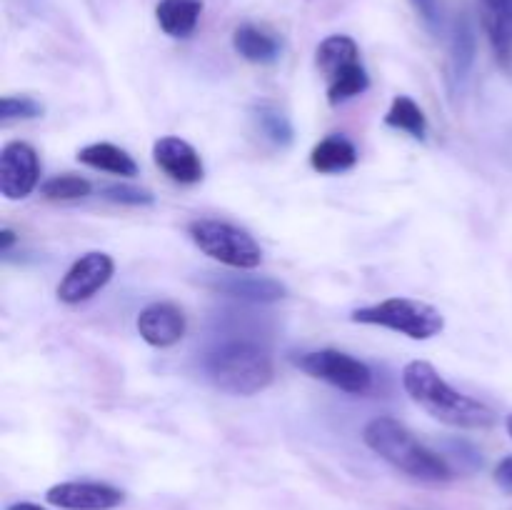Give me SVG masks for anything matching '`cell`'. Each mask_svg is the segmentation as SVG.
Segmentation results:
<instances>
[{"instance_id": "cell-1", "label": "cell", "mask_w": 512, "mask_h": 510, "mask_svg": "<svg viewBox=\"0 0 512 510\" xmlns=\"http://www.w3.org/2000/svg\"><path fill=\"white\" fill-rule=\"evenodd\" d=\"M403 388L425 413L453 428L485 430L493 428L498 415L490 405L455 390L438 370L425 360H413L403 370Z\"/></svg>"}, {"instance_id": "cell-2", "label": "cell", "mask_w": 512, "mask_h": 510, "mask_svg": "<svg viewBox=\"0 0 512 510\" xmlns=\"http://www.w3.org/2000/svg\"><path fill=\"white\" fill-rule=\"evenodd\" d=\"M363 440L385 463H390L408 478L420 480V483L440 485L455 478L453 465L445 455L435 453L428 445L420 443L403 423L388 418V415L370 420L363 430Z\"/></svg>"}, {"instance_id": "cell-3", "label": "cell", "mask_w": 512, "mask_h": 510, "mask_svg": "<svg viewBox=\"0 0 512 510\" xmlns=\"http://www.w3.org/2000/svg\"><path fill=\"white\" fill-rule=\"evenodd\" d=\"M203 373L218 390L230 395H255L273 383V358L253 338H228L203 355Z\"/></svg>"}, {"instance_id": "cell-4", "label": "cell", "mask_w": 512, "mask_h": 510, "mask_svg": "<svg viewBox=\"0 0 512 510\" xmlns=\"http://www.w3.org/2000/svg\"><path fill=\"white\" fill-rule=\"evenodd\" d=\"M353 323L380 325L413 340H430L443 333L445 318L435 305L413 298H388L375 305L353 310Z\"/></svg>"}, {"instance_id": "cell-5", "label": "cell", "mask_w": 512, "mask_h": 510, "mask_svg": "<svg viewBox=\"0 0 512 510\" xmlns=\"http://www.w3.org/2000/svg\"><path fill=\"white\" fill-rule=\"evenodd\" d=\"M188 235L200 253L228 268L253 270L263 263V250L248 230L215 218H200L188 225Z\"/></svg>"}, {"instance_id": "cell-6", "label": "cell", "mask_w": 512, "mask_h": 510, "mask_svg": "<svg viewBox=\"0 0 512 510\" xmlns=\"http://www.w3.org/2000/svg\"><path fill=\"white\" fill-rule=\"evenodd\" d=\"M298 368L310 378L330 383L333 388L345 390L350 395H365L373 388V373L363 360L343 353V350L323 348L305 353L298 358Z\"/></svg>"}, {"instance_id": "cell-7", "label": "cell", "mask_w": 512, "mask_h": 510, "mask_svg": "<svg viewBox=\"0 0 512 510\" xmlns=\"http://www.w3.org/2000/svg\"><path fill=\"white\" fill-rule=\"evenodd\" d=\"M113 273L115 263L108 253L93 250V253L80 255L58 283V300L65 305L85 303L110 283Z\"/></svg>"}, {"instance_id": "cell-8", "label": "cell", "mask_w": 512, "mask_h": 510, "mask_svg": "<svg viewBox=\"0 0 512 510\" xmlns=\"http://www.w3.org/2000/svg\"><path fill=\"white\" fill-rule=\"evenodd\" d=\"M40 160L25 140H10L0 148V195L5 200H23L38 188Z\"/></svg>"}, {"instance_id": "cell-9", "label": "cell", "mask_w": 512, "mask_h": 510, "mask_svg": "<svg viewBox=\"0 0 512 510\" xmlns=\"http://www.w3.org/2000/svg\"><path fill=\"white\" fill-rule=\"evenodd\" d=\"M45 500L60 510H115L125 503V493L115 485L95 480H68L45 493Z\"/></svg>"}, {"instance_id": "cell-10", "label": "cell", "mask_w": 512, "mask_h": 510, "mask_svg": "<svg viewBox=\"0 0 512 510\" xmlns=\"http://www.w3.org/2000/svg\"><path fill=\"white\" fill-rule=\"evenodd\" d=\"M138 333L153 348H170V345L180 343L185 335V313L175 303L168 300H158V303L145 305L138 313Z\"/></svg>"}, {"instance_id": "cell-11", "label": "cell", "mask_w": 512, "mask_h": 510, "mask_svg": "<svg viewBox=\"0 0 512 510\" xmlns=\"http://www.w3.org/2000/svg\"><path fill=\"white\" fill-rule=\"evenodd\" d=\"M153 160L170 180H175L180 185L200 183L205 175L198 150L188 140L175 138V135H165V138L155 140Z\"/></svg>"}, {"instance_id": "cell-12", "label": "cell", "mask_w": 512, "mask_h": 510, "mask_svg": "<svg viewBox=\"0 0 512 510\" xmlns=\"http://www.w3.org/2000/svg\"><path fill=\"white\" fill-rule=\"evenodd\" d=\"M210 288L248 303H275L288 295V288L280 280L265 275H213Z\"/></svg>"}, {"instance_id": "cell-13", "label": "cell", "mask_w": 512, "mask_h": 510, "mask_svg": "<svg viewBox=\"0 0 512 510\" xmlns=\"http://www.w3.org/2000/svg\"><path fill=\"white\" fill-rule=\"evenodd\" d=\"M478 5L495 55L505 68L512 70V0H478Z\"/></svg>"}, {"instance_id": "cell-14", "label": "cell", "mask_w": 512, "mask_h": 510, "mask_svg": "<svg viewBox=\"0 0 512 510\" xmlns=\"http://www.w3.org/2000/svg\"><path fill=\"white\" fill-rule=\"evenodd\" d=\"M450 43V73H453L455 83L463 85L470 78V70L475 65V55H478V38H475L473 20L468 13L455 15L448 30Z\"/></svg>"}, {"instance_id": "cell-15", "label": "cell", "mask_w": 512, "mask_h": 510, "mask_svg": "<svg viewBox=\"0 0 512 510\" xmlns=\"http://www.w3.org/2000/svg\"><path fill=\"white\" fill-rule=\"evenodd\" d=\"M233 48L248 63L268 65L280 58V40L273 33L253 23L238 25L233 33Z\"/></svg>"}, {"instance_id": "cell-16", "label": "cell", "mask_w": 512, "mask_h": 510, "mask_svg": "<svg viewBox=\"0 0 512 510\" xmlns=\"http://www.w3.org/2000/svg\"><path fill=\"white\" fill-rule=\"evenodd\" d=\"M203 3L200 0H160L155 5V18L160 30L170 38H188L198 28Z\"/></svg>"}, {"instance_id": "cell-17", "label": "cell", "mask_w": 512, "mask_h": 510, "mask_svg": "<svg viewBox=\"0 0 512 510\" xmlns=\"http://www.w3.org/2000/svg\"><path fill=\"white\" fill-rule=\"evenodd\" d=\"M78 160L88 168L105 170V173L120 175V178H133L138 175V163L133 155L125 153L123 148L113 143H90L78 150Z\"/></svg>"}, {"instance_id": "cell-18", "label": "cell", "mask_w": 512, "mask_h": 510, "mask_svg": "<svg viewBox=\"0 0 512 510\" xmlns=\"http://www.w3.org/2000/svg\"><path fill=\"white\" fill-rule=\"evenodd\" d=\"M358 163V150L343 135H328L310 153V165L318 173H343Z\"/></svg>"}, {"instance_id": "cell-19", "label": "cell", "mask_w": 512, "mask_h": 510, "mask_svg": "<svg viewBox=\"0 0 512 510\" xmlns=\"http://www.w3.org/2000/svg\"><path fill=\"white\" fill-rule=\"evenodd\" d=\"M358 60L360 48L350 35H328V38L318 45V50H315V63H318L320 73H323L325 78H330V75H335L338 70H343L345 65L358 63Z\"/></svg>"}, {"instance_id": "cell-20", "label": "cell", "mask_w": 512, "mask_h": 510, "mask_svg": "<svg viewBox=\"0 0 512 510\" xmlns=\"http://www.w3.org/2000/svg\"><path fill=\"white\" fill-rule=\"evenodd\" d=\"M385 125L403 130V133L413 135L415 140L428 138V118H425L423 108L408 95H395L390 110L385 113Z\"/></svg>"}, {"instance_id": "cell-21", "label": "cell", "mask_w": 512, "mask_h": 510, "mask_svg": "<svg viewBox=\"0 0 512 510\" xmlns=\"http://www.w3.org/2000/svg\"><path fill=\"white\" fill-rule=\"evenodd\" d=\"M370 88L368 70L363 68V63H350L343 70H338L335 75L328 78V103L340 105L350 98H358L365 90Z\"/></svg>"}, {"instance_id": "cell-22", "label": "cell", "mask_w": 512, "mask_h": 510, "mask_svg": "<svg viewBox=\"0 0 512 510\" xmlns=\"http://www.w3.org/2000/svg\"><path fill=\"white\" fill-rule=\"evenodd\" d=\"M253 118L260 133H263L273 145L285 148V145L293 143V125H290L288 115H285L278 105L263 100V103H258L253 108Z\"/></svg>"}, {"instance_id": "cell-23", "label": "cell", "mask_w": 512, "mask_h": 510, "mask_svg": "<svg viewBox=\"0 0 512 510\" xmlns=\"http://www.w3.org/2000/svg\"><path fill=\"white\" fill-rule=\"evenodd\" d=\"M90 190H93L90 180L80 178V175H73V173L53 175V178H48L43 185H40V193H43L48 200H83L88 198Z\"/></svg>"}, {"instance_id": "cell-24", "label": "cell", "mask_w": 512, "mask_h": 510, "mask_svg": "<svg viewBox=\"0 0 512 510\" xmlns=\"http://www.w3.org/2000/svg\"><path fill=\"white\" fill-rule=\"evenodd\" d=\"M43 113V103L30 95H3L0 98V123L3 125L15 123V120L43 118Z\"/></svg>"}, {"instance_id": "cell-25", "label": "cell", "mask_w": 512, "mask_h": 510, "mask_svg": "<svg viewBox=\"0 0 512 510\" xmlns=\"http://www.w3.org/2000/svg\"><path fill=\"white\" fill-rule=\"evenodd\" d=\"M410 5H413L420 23L425 25V30H428L433 38H443V35H448L450 23H453V20H448V10H445L443 0H410Z\"/></svg>"}, {"instance_id": "cell-26", "label": "cell", "mask_w": 512, "mask_h": 510, "mask_svg": "<svg viewBox=\"0 0 512 510\" xmlns=\"http://www.w3.org/2000/svg\"><path fill=\"white\" fill-rule=\"evenodd\" d=\"M103 198L110 200V203H118V205H153L155 203V198L150 190L135 188V185H125V183L105 185Z\"/></svg>"}, {"instance_id": "cell-27", "label": "cell", "mask_w": 512, "mask_h": 510, "mask_svg": "<svg viewBox=\"0 0 512 510\" xmlns=\"http://www.w3.org/2000/svg\"><path fill=\"white\" fill-rule=\"evenodd\" d=\"M445 445H448V448L455 453V458L463 460L470 470H478L480 465H483V458H480L478 450H475L470 443H465V440H448Z\"/></svg>"}, {"instance_id": "cell-28", "label": "cell", "mask_w": 512, "mask_h": 510, "mask_svg": "<svg viewBox=\"0 0 512 510\" xmlns=\"http://www.w3.org/2000/svg\"><path fill=\"white\" fill-rule=\"evenodd\" d=\"M495 480H498L500 488H505L508 493H512V455L500 460L498 468H495Z\"/></svg>"}, {"instance_id": "cell-29", "label": "cell", "mask_w": 512, "mask_h": 510, "mask_svg": "<svg viewBox=\"0 0 512 510\" xmlns=\"http://www.w3.org/2000/svg\"><path fill=\"white\" fill-rule=\"evenodd\" d=\"M13 243H15L13 230H8V228L0 230V253H8V250L13 248Z\"/></svg>"}, {"instance_id": "cell-30", "label": "cell", "mask_w": 512, "mask_h": 510, "mask_svg": "<svg viewBox=\"0 0 512 510\" xmlns=\"http://www.w3.org/2000/svg\"><path fill=\"white\" fill-rule=\"evenodd\" d=\"M5 510H48V508H43V505H38V503H28V500H20V503L8 505Z\"/></svg>"}, {"instance_id": "cell-31", "label": "cell", "mask_w": 512, "mask_h": 510, "mask_svg": "<svg viewBox=\"0 0 512 510\" xmlns=\"http://www.w3.org/2000/svg\"><path fill=\"white\" fill-rule=\"evenodd\" d=\"M505 428H508V433H510V438H512V413L508 415V420H505Z\"/></svg>"}]
</instances>
